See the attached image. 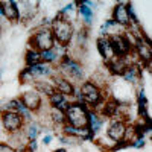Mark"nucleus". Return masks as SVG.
<instances>
[{
    "label": "nucleus",
    "instance_id": "nucleus-30",
    "mask_svg": "<svg viewBox=\"0 0 152 152\" xmlns=\"http://www.w3.org/2000/svg\"><path fill=\"white\" fill-rule=\"evenodd\" d=\"M52 138H53V135L52 134H46L44 137H43V143L47 146V145H50V142H52Z\"/></svg>",
    "mask_w": 152,
    "mask_h": 152
},
{
    "label": "nucleus",
    "instance_id": "nucleus-29",
    "mask_svg": "<svg viewBox=\"0 0 152 152\" xmlns=\"http://www.w3.org/2000/svg\"><path fill=\"white\" fill-rule=\"evenodd\" d=\"M37 149H38L37 140H31V142L28 143V146H26V152H35Z\"/></svg>",
    "mask_w": 152,
    "mask_h": 152
},
{
    "label": "nucleus",
    "instance_id": "nucleus-23",
    "mask_svg": "<svg viewBox=\"0 0 152 152\" xmlns=\"http://www.w3.org/2000/svg\"><path fill=\"white\" fill-rule=\"evenodd\" d=\"M70 102H72V100H70L67 96L61 94V93H58V91H55L53 94H50V96L47 97V105H49V107L61 108V110H64V111H66V108L69 107Z\"/></svg>",
    "mask_w": 152,
    "mask_h": 152
},
{
    "label": "nucleus",
    "instance_id": "nucleus-26",
    "mask_svg": "<svg viewBox=\"0 0 152 152\" xmlns=\"http://www.w3.org/2000/svg\"><path fill=\"white\" fill-rule=\"evenodd\" d=\"M18 81H20V84H23V85H34V84H35V79L32 78V75L26 70V67L20 72Z\"/></svg>",
    "mask_w": 152,
    "mask_h": 152
},
{
    "label": "nucleus",
    "instance_id": "nucleus-7",
    "mask_svg": "<svg viewBox=\"0 0 152 152\" xmlns=\"http://www.w3.org/2000/svg\"><path fill=\"white\" fill-rule=\"evenodd\" d=\"M110 38V43L113 47V52L114 56H129L132 53V46H134V40L131 38V35L128 32H123V34H117V35H113L108 37Z\"/></svg>",
    "mask_w": 152,
    "mask_h": 152
},
{
    "label": "nucleus",
    "instance_id": "nucleus-27",
    "mask_svg": "<svg viewBox=\"0 0 152 152\" xmlns=\"http://www.w3.org/2000/svg\"><path fill=\"white\" fill-rule=\"evenodd\" d=\"M145 145H146L145 137H137L135 140L131 143V148H134V149H143V148H145Z\"/></svg>",
    "mask_w": 152,
    "mask_h": 152
},
{
    "label": "nucleus",
    "instance_id": "nucleus-19",
    "mask_svg": "<svg viewBox=\"0 0 152 152\" xmlns=\"http://www.w3.org/2000/svg\"><path fill=\"white\" fill-rule=\"evenodd\" d=\"M76 8H78V18L82 20V26L88 28L94 21V11L88 8L85 2H76Z\"/></svg>",
    "mask_w": 152,
    "mask_h": 152
},
{
    "label": "nucleus",
    "instance_id": "nucleus-13",
    "mask_svg": "<svg viewBox=\"0 0 152 152\" xmlns=\"http://www.w3.org/2000/svg\"><path fill=\"white\" fill-rule=\"evenodd\" d=\"M67 53H69V49L67 47H62L59 44H55L52 49L41 52V62H44V64H47V66L55 67Z\"/></svg>",
    "mask_w": 152,
    "mask_h": 152
},
{
    "label": "nucleus",
    "instance_id": "nucleus-17",
    "mask_svg": "<svg viewBox=\"0 0 152 152\" xmlns=\"http://www.w3.org/2000/svg\"><path fill=\"white\" fill-rule=\"evenodd\" d=\"M96 49H97L100 58H104L105 62L114 56V52H113V47H111L108 37H97L96 38Z\"/></svg>",
    "mask_w": 152,
    "mask_h": 152
},
{
    "label": "nucleus",
    "instance_id": "nucleus-24",
    "mask_svg": "<svg viewBox=\"0 0 152 152\" xmlns=\"http://www.w3.org/2000/svg\"><path fill=\"white\" fill-rule=\"evenodd\" d=\"M41 125L38 120H32V122H28V123H24L23 126V131L24 134H26V137L29 138V140H37V137L41 134Z\"/></svg>",
    "mask_w": 152,
    "mask_h": 152
},
{
    "label": "nucleus",
    "instance_id": "nucleus-16",
    "mask_svg": "<svg viewBox=\"0 0 152 152\" xmlns=\"http://www.w3.org/2000/svg\"><path fill=\"white\" fill-rule=\"evenodd\" d=\"M46 116H47V119H49V122H50V125L53 126V128H62L66 123H67V120H66V111L64 110H61V108H53V107H49L47 110H46Z\"/></svg>",
    "mask_w": 152,
    "mask_h": 152
},
{
    "label": "nucleus",
    "instance_id": "nucleus-14",
    "mask_svg": "<svg viewBox=\"0 0 152 152\" xmlns=\"http://www.w3.org/2000/svg\"><path fill=\"white\" fill-rule=\"evenodd\" d=\"M132 56V53L129 56H125V58H120V56H113L110 61L105 62V69L107 72L111 75V76H122V73L125 72V69L128 67L129 64H132L134 61H131L129 58Z\"/></svg>",
    "mask_w": 152,
    "mask_h": 152
},
{
    "label": "nucleus",
    "instance_id": "nucleus-9",
    "mask_svg": "<svg viewBox=\"0 0 152 152\" xmlns=\"http://www.w3.org/2000/svg\"><path fill=\"white\" fill-rule=\"evenodd\" d=\"M18 97L21 100V104L26 107L31 113H34V116H38V114L44 110V97L38 91H35L34 88L23 91Z\"/></svg>",
    "mask_w": 152,
    "mask_h": 152
},
{
    "label": "nucleus",
    "instance_id": "nucleus-10",
    "mask_svg": "<svg viewBox=\"0 0 152 152\" xmlns=\"http://www.w3.org/2000/svg\"><path fill=\"white\" fill-rule=\"evenodd\" d=\"M126 2H119L114 5V8L111 9V20L114 23H117L119 26H122L123 29L128 31L131 28V20H129V9Z\"/></svg>",
    "mask_w": 152,
    "mask_h": 152
},
{
    "label": "nucleus",
    "instance_id": "nucleus-31",
    "mask_svg": "<svg viewBox=\"0 0 152 152\" xmlns=\"http://www.w3.org/2000/svg\"><path fill=\"white\" fill-rule=\"evenodd\" d=\"M53 152H69V151H67L66 148H58V149H55Z\"/></svg>",
    "mask_w": 152,
    "mask_h": 152
},
{
    "label": "nucleus",
    "instance_id": "nucleus-2",
    "mask_svg": "<svg viewBox=\"0 0 152 152\" xmlns=\"http://www.w3.org/2000/svg\"><path fill=\"white\" fill-rule=\"evenodd\" d=\"M55 72H56V75L64 76V78H67L69 81H72L75 85H78V87L85 81L84 66L81 64V61L78 58H75L70 53H67L55 66Z\"/></svg>",
    "mask_w": 152,
    "mask_h": 152
},
{
    "label": "nucleus",
    "instance_id": "nucleus-1",
    "mask_svg": "<svg viewBox=\"0 0 152 152\" xmlns=\"http://www.w3.org/2000/svg\"><path fill=\"white\" fill-rule=\"evenodd\" d=\"M78 93H79V100L88 110H97L108 97L105 94V88L94 82L93 79H85L78 87Z\"/></svg>",
    "mask_w": 152,
    "mask_h": 152
},
{
    "label": "nucleus",
    "instance_id": "nucleus-20",
    "mask_svg": "<svg viewBox=\"0 0 152 152\" xmlns=\"http://www.w3.org/2000/svg\"><path fill=\"white\" fill-rule=\"evenodd\" d=\"M8 137H9V145L11 146H14L17 151H20V152H26V146H28V143L31 142L29 138L26 137V134H24V131L21 129V131H17V132H14V134H8Z\"/></svg>",
    "mask_w": 152,
    "mask_h": 152
},
{
    "label": "nucleus",
    "instance_id": "nucleus-18",
    "mask_svg": "<svg viewBox=\"0 0 152 152\" xmlns=\"http://www.w3.org/2000/svg\"><path fill=\"white\" fill-rule=\"evenodd\" d=\"M2 8H3V18L6 21H9V23H18L20 21V14H18L15 0L2 2Z\"/></svg>",
    "mask_w": 152,
    "mask_h": 152
},
{
    "label": "nucleus",
    "instance_id": "nucleus-11",
    "mask_svg": "<svg viewBox=\"0 0 152 152\" xmlns=\"http://www.w3.org/2000/svg\"><path fill=\"white\" fill-rule=\"evenodd\" d=\"M17 9L20 14V21L23 23H29L34 21L37 14L40 12V2H17Z\"/></svg>",
    "mask_w": 152,
    "mask_h": 152
},
{
    "label": "nucleus",
    "instance_id": "nucleus-4",
    "mask_svg": "<svg viewBox=\"0 0 152 152\" xmlns=\"http://www.w3.org/2000/svg\"><path fill=\"white\" fill-rule=\"evenodd\" d=\"M55 46V40H53V35L52 31L47 26H37L31 35H29V40H28V47L35 49L38 52H44V50H49Z\"/></svg>",
    "mask_w": 152,
    "mask_h": 152
},
{
    "label": "nucleus",
    "instance_id": "nucleus-25",
    "mask_svg": "<svg viewBox=\"0 0 152 152\" xmlns=\"http://www.w3.org/2000/svg\"><path fill=\"white\" fill-rule=\"evenodd\" d=\"M40 62H41V53L38 52V50H35V49L28 47L26 53H24V64H26V67L40 64Z\"/></svg>",
    "mask_w": 152,
    "mask_h": 152
},
{
    "label": "nucleus",
    "instance_id": "nucleus-22",
    "mask_svg": "<svg viewBox=\"0 0 152 152\" xmlns=\"http://www.w3.org/2000/svg\"><path fill=\"white\" fill-rule=\"evenodd\" d=\"M34 90L35 91H38L43 97H49L50 94H53L56 90H55V85H53V82H52V79H38V81H35V84H34Z\"/></svg>",
    "mask_w": 152,
    "mask_h": 152
},
{
    "label": "nucleus",
    "instance_id": "nucleus-5",
    "mask_svg": "<svg viewBox=\"0 0 152 152\" xmlns=\"http://www.w3.org/2000/svg\"><path fill=\"white\" fill-rule=\"evenodd\" d=\"M88 110L81 102H70L66 108V120L67 125L73 128H87L88 126Z\"/></svg>",
    "mask_w": 152,
    "mask_h": 152
},
{
    "label": "nucleus",
    "instance_id": "nucleus-15",
    "mask_svg": "<svg viewBox=\"0 0 152 152\" xmlns=\"http://www.w3.org/2000/svg\"><path fill=\"white\" fill-rule=\"evenodd\" d=\"M52 82L55 85V90L61 94L67 96L70 100L73 99L76 90H78V85H75L72 81H69L67 78H64V76H59V75H55L52 78Z\"/></svg>",
    "mask_w": 152,
    "mask_h": 152
},
{
    "label": "nucleus",
    "instance_id": "nucleus-28",
    "mask_svg": "<svg viewBox=\"0 0 152 152\" xmlns=\"http://www.w3.org/2000/svg\"><path fill=\"white\" fill-rule=\"evenodd\" d=\"M0 152H20L14 146H11L8 142H0Z\"/></svg>",
    "mask_w": 152,
    "mask_h": 152
},
{
    "label": "nucleus",
    "instance_id": "nucleus-6",
    "mask_svg": "<svg viewBox=\"0 0 152 152\" xmlns=\"http://www.w3.org/2000/svg\"><path fill=\"white\" fill-rule=\"evenodd\" d=\"M128 123L129 122H126L123 119H119V117L110 119L104 138H107L108 142H111L113 146L123 143L125 142V135H126V129H128Z\"/></svg>",
    "mask_w": 152,
    "mask_h": 152
},
{
    "label": "nucleus",
    "instance_id": "nucleus-12",
    "mask_svg": "<svg viewBox=\"0 0 152 152\" xmlns=\"http://www.w3.org/2000/svg\"><path fill=\"white\" fill-rule=\"evenodd\" d=\"M143 67L137 62H132L128 67L125 69V72L122 73L120 78L123 79V82L129 84V85H135L140 88L142 87V79H143Z\"/></svg>",
    "mask_w": 152,
    "mask_h": 152
},
{
    "label": "nucleus",
    "instance_id": "nucleus-8",
    "mask_svg": "<svg viewBox=\"0 0 152 152\" xmlns=\"http://www.w3.org/2000/svg\"><path fill=\"white\" fill-rule=\"evenodd\" d=\"M0 126L6 131V134H14L17 131H21L24 126V120L15 111H0Z\"/></svg>",
    "mask_w": 152,
    "mask_h": 152
},
{
    "label": "nucleus",
    "instance_id": "nucleus-3",
    "mask_svg": "<svg viewBox=\"0 0 152 152\" xmlns=\"http://www.w3.org/2000/svg\"><path fill=\"white\" fill-rule=\"evenodd\" d=\"M75 24L70 23L69 20L62 18L59 15H55L50 23V31H52L55 44H59L62 47H70L73 43V37H75Z\"/></svg>",
    "mask_w": 152,
    "mask_h": 152
},
{
    "label": "nucleus",
    "instance_id": "nucleus-21",
    "mask_svg": "<svg viewBox=\"0 0 152 152\" xmlns=\"http://www.w3.org/2000/svg\"><path fill=\"white\" fill-rule=\"evenodd\" d=\"M104 123H105V119L100 117L94 110H90V111H88V129L91 131L93 137H96L100 131H102Z\"/></svg>",
    "mask_w": 152,
    "mask_h": 152
}]
</instances>
